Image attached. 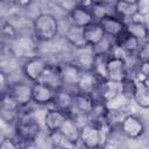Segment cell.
I'll use <instances>...</instances> for the list:
<instances>
[{"label": "cell", "instance_id": "1", "mask_svg": "<svg viewBox=\"0 0 149 149\" xmlns=\"http://www.w3.org/2000/svg\"><path fill=\"white\" fill-rule=\"evenodd\" d=\"M58 20L50 13H42L33 21L34 37L37 42L52 41L58 34Z\"/></svg>", "mask_w": 149, "mask_h": 149}, {"label": "cell", "instance_id": "2", "mask_svg": "<svg viewBox=\"0 0 149 149\" xmlns=\"http://www.w3.org/2000/svg\"><path fill=\"white\" fill-rule=\"evenodd\" d=\"M104 140H105V133L101 123L88 121L80 127L79 141L84 147L99 148L104 144Z\"/></svg>", "mask_w": 149, "mask_h": 149}, {"label": "cell", "instance_id": "3", "mask_svg": "<svg viewBox=\"0 0 149 149\" xmlns=\"http://www.w3.org/2000/svg\"><path fill=\"white\" fill-rule=\"evenodd\" d=\"M37 40L28 35H16L9 41V51L16 58H30L36 56Z\"/></svg>", "mask_w": 149, "mask_h": 149}, {"label": "cell", "instance_id": "4", "mask_svg": "<svg viewBox=\"0 0 149 149\" xmlns=\"http://www.w3.org/2000/svg\"><path fill=\"white\" fill-rule=\"evenodd\" d=\"M40 129H41V126L34 120L31 112L19 116L16 120V127H15L16 137L20 139L21 141L28 142V141L36 140L38 136Z\"/></svg>", "mask_w": 149, "mask_h": 149}, {"label": "cell", "instance_id": "5", "mask_svg": "<svg viewBox=\"0 0 149 149\" xmlns=\"http://www.w3.org/2000/svg\"><path fill=\"white\" fill-rule=\"evenodd\" d=\"M6 93L13 99V101L19 107H24L30 101H33V85L26 83L9 84Z\"/></svg>", "mask_w": 149, "mask_h": 149}, {"label": "cell", "instance_id": "6", "mask_svg": "<svg viewBox=\"0 0 149 149\" xmlns=\"http://www.w3.org/2000/svg\"><path fill=\"white\" fill-rule=\"evenodd\" d=\"M107 79L123 83L127 79V64L125 57L109 55L107 59Z\"/></svg>", "mask_w": 149, "mask_h": 149}, {"label": "cell", "instance_id": "7", "mask_svg": "<svg viewBox=\"0 0 149 149\" xmlns=\"http://www.w3.org/2000/svg\"><path fill=\"white\" fill-rule=\"evenodd\" d=\"M47 66H48L47 59L36 55V56H33L26 59V62L22 65V71H23V74L30 81L35 83L40 79L41 74L43 73Z\"/></svg>", "mask_w": 149, "mask_h": 149}, {"label": "cell", "instance_id": "8", "mask_svg": "<svg viewBox=\"0 0 149 149\" xmlns=\"http://www.w3.org/2000/svg\"><path fill=\"white\" fill-rule=\"evenodd\" d=\"M95 105V101L92 97V94H86L81 92H77L73 94V101L70 109V115H90L93 107Z\"/></svg>", "mask_w": 149, "mask_h": 149}, {"label": "cell", "instance_id": "9", "mask_svg": "<svg viewBox=\"0 0 149 149\" xmlns=\"http://www.w3.org/2000/svg\"><path fill=\"white\" fill-rule=\"evenodd\" d=\"M98 23L101 26L105 34L107 36L112 37L113 40L118 38L121 34H123L126 31V22L113 14L101 17L98 21Z\"/></svg>", "mask_w": 149, "mask_h": 149}, {"label": "cell", "instance_id": "10", "mask_svg": "<svg viewBox=\"0 0 149 149\" xmlns=\"http://www.w3.org/2000/svg\"><path fill=\"white\" fill-rule=\"evenodd\" d=\"M122 133L129 139H139L144 133V125L141 119L134 114H126L120 123Z\"/></svg>", "mask_w": 149, "mask_h": 149}, {"label": "cell", "instance_id": "11", "mask_svg": "<svg viewBox=\"0 0 149 149\" xmlns=\"http://www.w3.org/2000/svg\"><path fill=\"white\" fill-rule=\"evenodd\" d=\"M56 93V90L43 83L35 81L33 84V102L38 106H47L49 104H52Z\"/></svg>", "mask_w": 149, "mask_h": 149}, {"label": "cell", "instance_id": "12", "mask_svg": "<svg viewBox=\"0 0 149 149\" xmlns=\"http://www.w3.org/2000/svg\"><path fill=\"white\" fill-rule=\"evenodd\" d=\"M95 92L99 93L101 102L106 104L123 92V83H118L109 79H102L100 80Z\"/></svg>", "mask_w": 149, "mask_h": 149}, {"label": "cell", "instance_id": "13", "mask_svg": "<svg viewBox=\"0 0 149 149\" xmlns=\"http://www.w3.org/2000/svg\"><path fill=\"white\" fill-rule=\"evenodd\" d=\"M69 21L72 26L85 28L90 26L91 23L95 22V17L92 13V9L84 8V7H77L74 6L68 14Z\"/></svg>", "mask_w": 149, "mask_h": 149}, {"label": "cell", "instance_id": "14", "mask_svg": "<svg viewBox=\"0 0 149 149\" xmlns=\"http://www.w3.org/2000/svg\"><path fill=\"white\" fill-rule=\"evenodd\" d=\"M100 83V78L94 73L93 70H83L77 84V92L93 94Z\"/></svg>", "mask_w": 149, "mask_h": 149}, {"label": "cell", "instance_id": "15", "mask_svg": "<svg viewBox=\"0 0 149 149\" xmlns=\"http://www.w3.org/2000/svg\"><path fill=\"white\" fill-rule=\"evenodd\" d=\"M37 81L43 83V84L52 87L56 91L64 87L62 74H61V68L56 66V65H51V64H48V66L45 68V70L43 71V73L41 74V77Z\"/></svg>", "mask_w": 149, "mask_h": 149}, {"label": "cell", "instance_id": "16", "mask_svg": "<svg viewBox=\"0 0 149 149\" xmlns=\"http://www.w3.org/2000/svg\"><path fill=\"white\" fill-rule=\"evenodd\" d=\"M113 12L118 17H120L125 22H129L139 15L136 2L128 0H118L113 6Z\"/></svg>", "mask_w": 149, "mask_h": 149}, {"label": "cell", "instance_id": "17", "mask_svg": "<svg viewBox=\"0 0 149 149\" xmlns=\"http://www.w3.org/2000/svg\"><path fill=\"white\" fill-rule=\"evenodd\" d=\"M69 116L68 113L58 109V108H50L48 109L47 114H45V120H44V128L51 133V132H57L61 129V127L63 126L64 121L66 120V118Z\"/></svg>", "mask_w": 149, "mask_h": 149}, {"label": "cell", "instance_id": "18", "mask_svg": "<svg viewBox=\"0 0 149 149\" xmlns=\"http://www.w3.org/2000/svg\"><path fill=\"white\" fill-rule=\"evenodd\" d=\"M132 98L141 108H149V86L142 80H133Z\"/></svg>", "mask_w": 149, "mask_h": 149}, {"label": "cell", "instance_id": "19", "mask_svg": "<svg viewBox=\"0 0 149 149\" xmlns=\"http://www.w3.org/2000/svg\"><path fill=\"white\" fill-rule=\"evenodd\" d=\"M94 58H95V52L93 47L86 45L76 49V56L73 63L77 64L81 70H92Z\"/></svg>", "mask_w": 149, "mask_h": 149}, {"label": "cell", "instance_id": "20", "mask_svg": "<svg viewBox=\"0 0 149 149\" xmlns=\"http://www.w3.org/2000/svg\"><path fill=\"white\" fill-rule=\"evenodd\" d=\"M59 68H61L63 85L64 86H77L83 70L77 64H74L73 62L72 63H65Z\"/></svg>", "mask_w": 149, "mask_h": 149}, {"label": "cell", "instance_id": "21", "mask_svg": "<svg viewBox=\"0 0 149 149\" xmlns=\"http://www.w3.org/2000/svg\"><path fill=\"white\" fill-rule=\"evenodd\" d=\"M114 42H115V45L118 48H120L128 56H130L135 52L137 54V51L140 49V40L134 37L133 35L128 34L127 31H125L118 38H115Z\"/></svg>", "mask_w": 149, "mask_h": 149}, {"label": "cell", "instance_id": "22", "mask_svg": "<svg viewBox=\"0 0 149 149\" xmlns=\"http://www.w3.org/2000/svg\"><path fill=\"white\" fill-rule=\"evenodd\" d=\"M105 36L106 34L98 22H93L90 26L84 28V38L87 45L95 47L98 43H100L105 38Z\"/></svg>", "mask_w": 149, "mask_h": 149}, {"label": "cell", "instance_id": "23", "mask_svg": "<svg viewBox=\"0 0 149 149\" xmlns=\"http://www.w3.org/2000/svg\"><path fill=\"white\" fill-rule=\"evenodd\" d=\"M126 31L139 40H146L149 36V28L142 20L139 19H134L129 22H126Z\"/></svg>", "mask_w": 149, "mask_h": 149}, {"label": "cell", "instance_id": "24", "mask_svg": "<svg viewBox=\"0 0 149 149\" xmlns=\"http://www.w3.org/2000/svg\"><path fill=\"white\" fill-rule=\"evenodd\" d=\"M65 40L74 48H83L86 47V42L84 38V28L80 27H76V26H70V28L66 30L65 33Z\"/></svg>", "mask_w": 149, "mask_h": 149}, {"label": "cell", "instance_id": "25", "mask_svg": "<svg viewBox=\"0 0 149 149\" xmlns=\"http://www.w3.org/2000/svg\"><path fill=\"white\" fill-rule=\"evenodd\" d=\"M73 94L74 93H71L66 90L61 88L57 91L56 93V97H55V100H54V105L56 108L70 114V109H71V106H72V101H73Z\"/></svg>", "mask_w": 149, "mask_h": 149}, {"label": "cell", "instance_id": "26", "mask_svg": "<svg viewBox=\"0 0 149 149\" xmlns=\"http://www.w3.org/2000/svg\"><path fill=\"white\" fill-rule=\"evenodd\" d=\"M70 141L77 144L79 141V134H80V126H78L77 121L72 116H68L66 120L64 121L63 126L59 129Z\"/></svg>", "mask_w": 149, "mask_h": 149}, {"label": "cell", "instance_id": "27", "mask_svg": "<svg viewBox=\"0 0 149 149\" xmlns=\"http://www.w3.org/2000/svg\"><path fill=\"white\" fill-rule=\"evenodd\" d=\"M108 57H109L108 54H95L92 70L100 78V80L107 79V59H108Z\"/></svg>", "mask_w": 149, "mask_h": 149}, {"label": "cell", "instance_id": "28", "mask_svg": "<svg viewBox=\"0 0 149 149\" xmlns=\"http://www.w3.org/2000/svg\"><path fill=\"white\" fill-rule=\"evenodd\" d=\"M48 139H49V142L51 143V146L55 148H63L64 149V148H74L77 146L76 143L70 141L61 130L49 133Z\"/></svg>", "mask_w": 149, "mask_h": 149}, {"label": "cell", "instance_id": "29", "mask_svg": "<svg viewBox=\"0 0 149 149\" xmlns=\"http://www.w3.org/2000/svg\"><path fill=\"white\" fill-rule=\"evenodd\" d=\"M137 58L140 62H147L149 61V41L146 42L144 44H142L136 54Z\"/></svg>", "mask_w": 149, "mask_h": 149}, {"label": "cell", "instance_id": "30", "mask_svg": "<svg viewBox=\"0 0 149 149\" xmlns=\"http://www.w3.org/2000/svg\"><path fill=\"white\" fill-rule=\"evenodd\" d=\"M135 2L139 16H146L149 14V0H136Z\"/></svg>", "mask_w": 149, "mask_h": 149}, {"label": "cell", "instance_id": "31", "mask_svg": "<svg viewBox=\"0 0 149 149\" xmlns=\"http://www.w3.org/2000/svg\"><path fill=\"white\" fill-rule=\"evenodd\" d=\"M19 147V143L15 142V140L10 139V137H6L1 141L0 143V148L1 149H15Z\"/></svg>", "mask_w": 149, "mask_h": 149}, {"label": "cell", "instance_id": "32", "mask_svg": "<svg viewBox=\"0 0 149 149\" xmlns=\"http://www.w3.org/2000/svg\"><path fill=\"white\" fill-rule=\"evenodd\" d=\"M74 6L91 9L94 6V0H74Z\"/></svg>", "mask_w": 149, "mask_h": 149}, {"label": "cell", "instance_id": "33", "mask_svg": "<svg viewBox=\"0 0 149 149\" xmlns=\"http://www.w3.org/2000/svg\"><path fill=\"white\" fill-rule=\"evenodd\" d=\"M8 1H9L10 3H13V5L20 7V8H27V7H29V6L31 5V2H33V0H8Z\"/></svg>", "mask_w": 149, "mask_h": 149}, {"label": "cell", "instance_id": "34", "mask_svg": "<svg viewBox=\"0 0 149 149\" xmlns=\"http://www.w3.org/2000/svg\"><path fill=\"white\" fill-rule=\"evenodd\" d=\"M140 63H141L140 64V68H139L140 73L143 74V77L149 76V61H147V62H140Z\"/></svg>", "mask_w": 149, "mask_h": 149}, {"label": "cell", "instance_id": "35", "mask_svg": "<svg viewBox=\"0 0 149 149\" xmlns=\"http://www.w3.org/2000/svg\"><path fill=\"white\" fill-rule=\"evenodd\" d=\"M118 0H94V3H100V5H106V6H114V3Z\"/></svg>", "mask_w": 149, "mask_h": 149}, {"label": "cell", "instance_id": "36", "mask_svg": "<svg viewBox=\"0 0 149 149\" xmlns=\"http://www.w3.org/2000/svg\"><path fill=\"white\" fill-rule=\"evenodd\" d=\"M140 17H141V20L146 23V26L149 28V14H147L146 16H140Z\"/></svg>", "mask_w": 149, "mask_h": 149}, {"label": "cell", "instance_id": "37", "mask_svg": "<svg viewBox=\"0 0 149 149\" xmlns=\"http://www.w3.org/2000/svg\"><path fill=\"white\" fill-rule=\"evenodd\" d=\"M142 80H143V81L147 84V86H149V76H146V77H143V78H142Z\"/></svg>", "mask_w": 149, "mask_h": 149}]
</instances>
